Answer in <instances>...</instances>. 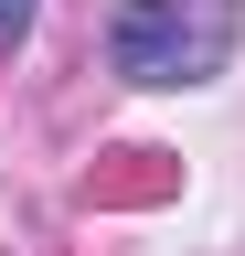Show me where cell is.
Instances as JSON below:
<instances>
[{
  "label": "cell",
  "mask_w": 245,
  "mask_h": 256,
  "mask_svg": "<svg viewBox=\"0 0 245 256\" xmlns=\"http://www.w3.org/2000/svg\"><path fill=\"white\" fill-rule=\"evenodd\" d=\"M245 0H128L107 22V54L128 86H213L235 64Z\"/></svg>",
  "instance_id": "obj_1"
},
{
  "label": "cell",
  "mask_w": 245,
  "mask_h": 256,
  "mask_svg": "<svg viewBox=\"0 0 245 256\" xmlns=\"http://www.w3.org/2000/svg\"><path fill=\"white\" fill-rule=\"evenodd\" d=\"M32 32V0H0V43H21Z\"/></svg>",
  "instance_id": "obj_2"
}]
</instances>
